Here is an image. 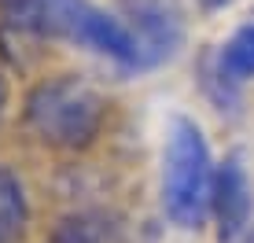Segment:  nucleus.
<instances>
[{
  "label": "nucleus",
  "instance_id": "nucleus-1",
  "mask_svg": "<svg viewBox=\"0 0 254 243\" xmlns=\"http://www.w3.org/2000/svg\"><path fill=\"white\" fill-rule=\"evenodd\" d=\"M0 19L33 37H52L66 45L107 56L126 70H136V48L115 11L92 0H0Z\"/></svg>",
  "mask_w": 254,
  "mask_h": 243
},
{
  "label": "nucleus",
  "instance_id": "nucleus-2",
  "mask_svg": "<svg viewBox=\"0 0 254 243\" xmlns=\"http://www.w3.org/2000/svg\"><path fill=\"white\" fill-rule=\"evenodd\" d=\"M22 118H26V129L45 147L85 151L103 133L107 96L77 74H56L30 89Z\"/></svg>",
  "mask_w": 254,
  "mask_h": 243
},
{
  "label": "nucleus",
  "instance_id": "nucleus-3",
  "mask_svg": "<svg viewBox=\"0 0 254 243\" xmlns=\"http://www.w3.org/2000/svg\"><path fill=\"white\" fill-rule=\"evenodd\" d=\"M214 159L203 129L191 118H173L162 147V210L181 229H199L214 206Z\"/></svg>",
  "mask_w": 254,
  "mask_h": 243
},
{
  "label": "nucleus",
  "instance_id": "nucleus-4",
  "mask_svg": "<svg viewBox=\"0 0 254 243\" xmlns=\"http://www.w3.org/2000/svg\"><path fill=\"white\" fill-rule=\"evenodd\" d=\"M118 19L133 37L136 70L159 66L185 41L181 0H118Z\"/></svg>",
  "mask_w": 254,
  "mask_h": 243
},
{
  "label": "nucleus",
  "instance_id": "nucleus-5",
  "mask_svg": "<svg viewBox=\"0 0 254 243\" xmlns=\"http://www.w3.org/2000/svg\"><path fill=\"white\" fill-rule=\"evenodd\" d=\"M210 214L217 218L221 243H236L240 236L251 232L254 192H251V173H247L240 155H229V159L217 166V173H214V206H210Z\"/></svg>",
  "mask_w": 254,
  "mask_h": 243
},
{
  "label": "nucleus",
  "instance_id": "nucleus-6",
  "mask_svg": "<svg viewBox=\"0 0 254 243\" xmlns=\"http://www.w3.org/2000/svg\"><path fill=\"white\" fill-rule=\"evenodd\" d=\"M52 243H122V225L107 210H74L56 225Z\"/></svg>",
  "mask_w": 254,
  "mask_h": 243
},
{
  "label": "nucleus",
  "instance_id": "nucleus-7",
  "mask_svg": "<svg viewBox=\"0 0 254 243\" xmlns=\"http://www.w3.org/2000/svg\"><path fill=\"white\" fill-rule=\"evenodd\" d=\"M30 221V199L26 184L15 170L0 166V243H15Z\"/></svg>",
  "mask_w": 254,
  "mask_h": 243
},
{
  "label": "nucleus",
  "instance_id": "nucleus-8",
  "mask_svg": "<svg viewBox=\"0 0 254 243\" xmlns=\"http://www.w3.org/2000/svg\"><path fill=\"white\" fill-rule=\"evenodd\" d=\"M217 77L229 89L254 77V26H243L229 45H221V52H217Z\"/></svg>",
  "mask_w": 254,
  "mask_h": 243
},
{
  "label": "nucleus",
  "instance_id": "nucleus-9",
  "mask_svg": "<svg viewBox=\"0 0 254 243\" xmlns=\"http://www.w3.org/2000/svg\"><path fill=\"white\" fill-rule=\"evenodd\" d=\"M232 0H199V7L203 11H221V7H229Z\"/></svg>",
  "mask_w": 254,
  "mask_h": 243
},
{
  "label": "nucleus",
  "instance_id": "nucleus-10",
  "mask_svg": "<svg viewBox=\"0 0 254 243\" xmlns=\"http://www.w3.org/2000/svg\"><path fill=\"white\" fill-rule=\"evenodd\" d=\"M4 107H7V85H4V77H0V118H4Z\"/></svg>",
  "mask_w": 254,
  "mask_h": 243
},
{
  "label": "nucleus",
  "instance_id": "nucleus-11",
  "mask_svg": "<svg viewBox=\"0 0 254 243\" xmlns=\"http://www.w3.org/2000/svg\"><path fill=\"white\" fill-rule=\"evenodd\" d=\"M236 243H254V229L247 232V236H240V240H236Z\"/></svg>",
  "mask_w": 254,
  "mask_h": 243
}]
</instances>
